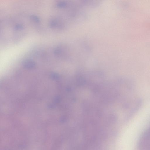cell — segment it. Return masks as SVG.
<instances>
[{"label":"cell","instance_id":"6da1fadb","mask_svg":"<svg viewBox=\"0 0 150 150\" xmlns=\"http://www.w3.org/2000/svg\"><path fill=\"white\" fill-rule=\"evenodd\" d=\"M139 143V150H150V132L149 130L143 135Z\"/></svg>","mask_w":150,"mask_h":150},{"label":"cell","instance_id":"277c9868","mask_svg":"<svg viewBox=\"0 0 150 150\" xmlns=\"http://www.w3.org/2000/svg\"><path fill=\"white\" fill-rule=\"evenodd\" d=\"M67 3L66 2L63 1H60L57 2L56 4V6L59 8H63L66 6Z\"/></svg>","mask_w":150,"mask_h":150},{"label":"cell","instance_id":"5b68a950","mask_svg":"<svg viewBox=\"0 0 150 150\" xmlns=\"http://www.w3.org/2000/svg\"><path fill=\"white\" fill-rule=\"evenodd\" d=\"M31 19L35 22L37 23H39L40 21L39 18L36 15L33 14L30 16Z\"/></svg>","mask_w":150,"mask_h":150},{"label":"cell","instance_id":"7a4b0ae2","mask_svg":"<svg viewBox=\"0 0 150 150\" xmlns=\"http://www.w3.org/2000/svg\"><path fill=\"white\" fill-rule=\"evenodd\" d=\"M49 25L51 28L54 29L61 28L63 26L60 21L56 18L50 20L49 22Z\"/></svg>","mask_w":150,"mask_h":150},{"label":"cell","instance_id":"8992f818","mask_svg":"<svg viewBox=\"0 0 150 150\" xmlns=\"http://www.w3.org/2000/svg\"><path fill=\"white\" fill-rule=\"evenodd\" d=\"M24 26L22 24H17L14 27V29L16 30H20L23 29Z\"/></svg>","mask_w":150,"mask_h":150},{"label":"cell","instance_id":"3957f363","mask_svg":"<svg viewBox=\"0 0 150 150\" xmlns=\"http://www.w3.org/2000/svg\"><path fill=\"white\" fill-rule=\"evenodd\" d=\"M63 47L60 46L56 47L53 50V53L58 57H61L65 55V51Z\"/></svg>","mask_w":150,"mask_h":150}]
</instances>
